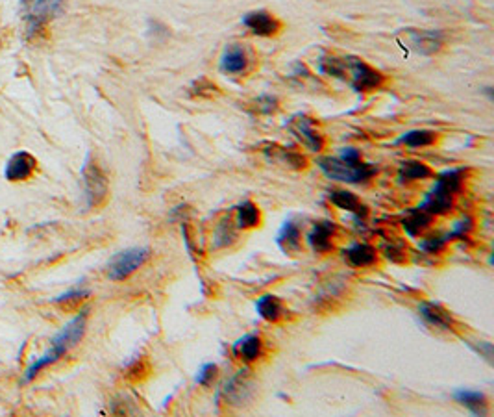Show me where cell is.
Masks as SVG:
<instances>
[{
	"label": "cell",
	"mask_w": 494,
	"mask_h": 417,
	"mask_svg": "<svg viewBox=\"0 0 494 417\" xmlns=\"http://www.w3.org/2000/svg\"><path fill=\"white\" fill-rule=\"evenodd\" d=\"M431 176H433L431 167L424 162H419V160H407L398 167V182L400 184H411V182L426 180Z\"/></svg>",
	"instance_id": "obj_20"
},
{
	"label": "cell",
	"mask_w": 494,
	"mask_h": 417,
	"mask_svg": "<svg viewBox=\"0 0 494 417\" xmlns=\"http://www.w3.org/2000/svg\"><path fill=\"white\" fill-rule=\"evenodd\" d=\"M472 227H474V225H472L471 217H465L461 219V221L453 222L452 230L444 236V240H446V243H450V241L453 240H465V237H467L472 232Z\"/></svg>",
	"instance_id": "obj_31"
},
{
	"label": "cell",
	"mask_w": 494,
	"mask_h": 417,
	"mask_svg": "<svg viewBox=\"0 0 494 417\" xmlns=\"http://www.w3.org/2000/svg\"><path fill=\"white\" fill-rule=\"evenodd\" d=\"M237 228L250 230V228L259 227L261 222V212H259L258 204L252 200H243L236 208V219H233Z\"/></svg>",
	"instance_id": "obj_22"
},
{
	"label": "cell",
	"mask_w": 494,
	"mask_h": 417,
	"mask_svg": "<svg viewBox=\"0 0 494 417\" xmlns=\"http://www.w3.org/2000/svg\"><path fill=\"white\" fill-rule=\"evenodd\" d=\"M236 222L231 217H224L217 222L215 232H213V247L215 249H222V247L231 245L236 241Z\"/></svg>",
	"instance_id": "obj_25"
},
{
	"label": "cell",
	"mask_w": 494,
	"mask_h": 417,
	"mask_svg": "<svg viewBox=\"0 0 494 417\" xmlns=\"http://www.w3.org/2000/svg\"><path fill=\"white\" fill-rule=\"evenodd\" d=\"M267 154H270L273 156V160H276L278 163H283L285 167H289V169H296V171H300V169H305L308 167V160H305L304 154L296 153V150H289V148H280L278 153H270V150H265Z\"/></svg>",
	"instance_id": "obj_28"
},
{
	"label": "cell",
	"mask_w": 494,
	"mask_h": 417,
	"mask_svg": "<svg viewBox=\"0 0 494 417\" xmlns=\"http://www.w3.org/2000/svg\"><path fill=\"white\" fill-rule=\"evenodd\" d=\"M278 245L285 252H298L302 247V232L295 221H285L278 232Z\"/></svg>",
	"instance_id": "obj_23"
},
{
	"label": "cell",
	"mask_w": 494,
	"mask_h": 417,
	"mask_svg": "<svg viewBox=\"0 0 494 417\" xmlns=\"http://www.w3.org/2000/svg\"><path fill=\"white\" fill-rule=\"evenodd\" d=\"M89 295H91L89 289H83V287H73V289H69V292H65L61 293V295L56 297L54 302H58V304H67V302L82 301V299H85V297Z\"/></svg>",
	"instance_id": "obj_33"
},
{
	"label": "cell",
	"mask_w": 494,
	"mask_h": 417,
	"mask_svg": "<svg viewBox=\"0 0 494 417\" xmlns=\"http://www.w3.org/2000/svg\"><path fill=\"white\" fill-rule=\"evenodd\" d=\"M407 41L421 54H435L443 46V36L430 30H407Z\"/></svg>",
	"instance_id": "obj_15"
},
{
	"label": "cell",
	"mask_w": 494,
	"mask_h": 417,
	"mask_svg": "<svg viewBox=\"0 0 494 417\" xmlns=\"http://www.w3.org/2000/svg\"><path fill=\"white\" fill-rule=\"evenodd\" d=\"M250 391H252V382H250L248 373H246V369H241L237 375H233L222 384V388L219 389V397H224L226 404L239 406V404H243V401L250 397Z\"/></svg>",
	"instance_id": "obj_10"
},
{
	"label": "cell",
	"mask_w": 494,
	"mask_h": 417,
	"mask_svg": "<svg viewBox=\"0 0 494 417\" xmlns=\"http://www.w3.org/2000/svg\"><path fill=\"white\" fill-rule=\"evenodd\" d=\"M231 351L239 360L252 364L263 356V339L259 334H246L231 345Z\"/></svg>",
	"instance_id": "obj_14"
},
{
	"label": "cell",
	"mask_w": 494,
	"mask_h": 417,
	"mask_svg": "<svg viewBox=\"0 0 494 417\" xmlns=\"http://www.w3.org/2000/svg\"><path fill=\"white\" fill-rule=\"evenodd\" d=\"M319 167L322 169V173L332 180L347 182V184H363V182H369L372 176L378 173L374 165L365 162L350 163L345 162L341 158H320Z\"/></svg>",
	"instance_id": "obj_4"
},
{
	"label": "cell",
	"mask_w": 494,
	"mask_h": 417,
	"mask_svg": "<svg viewBox=\"0 0 494 417\" xmlns=\"http://www.w3.org/2000/svg\"><path fill=\"white\" fill-rule=\"evenodd\" d=\"M431 222V215L430 213L422 212L421 208H415L409 212V215H407L406 219H404L402 227L404 230H406V234L409 237H415L419 236L424 228L430 227Z\"/></svg>",
	"instance_id": "obj_27"
},
{
	"label": "cell",
	"mask_w": 494,
	"mask_h": 417,
	"mask_svg": "<svg viewBox=\"0 0 494 417\" xmlns=\"http://www.w3.org/2000/svg\"><path fill=\"white\" fill-rule=\"evenodd\" d=\"M88 312L89 310H82L80 314L74 315L69 323L61 326L60 332L56 334L54 338L51 339V349L46 352H43L41 356L37 358V360H33L32 364L28 366V369L24 371L23 384L32 382L43 369L51 367L52 364H56L60 358H63L70 349L76 347V345L82 341L83 334H85V326H88Z\"/></svg>",
	"instance_id": "obj_1"
},
{
	"label": "cell",
	"mask_w": 494,
	"mask_h": 417,
	"mask_svg": "<svg viewBox=\"0 0 494 417\" xmlns=\"http://www.w3.org/2000/svg\"><path fill=\"white\" fill-rule=\"evenodd\" d=\"M453 398L474 416H487L489 413V401H487L485 393H481V391L458 389V391H453Z\"/></svg>",
	"instance_id": "obj_18"
},
{
	"label": "cell",
	"mask_w": 494,
	"mask_h": 417,
	"mask_svg": "<svg viewBox=\"0 0 494 417\" xmlns=\"http://www.w3.org/2000/svg\"><path fill=\"white\" fill-rule=\"evenodd\" d=\"M446 245H448V243H446L444 236H431L419 241V249L424 250L426 254H437V252H441Z\"/></svg>",
	"instance_id": "obj_32"
},
{
	"label": "cell",
	"mask_w": 494,
	"mask_h": 417,
	"mask_svg": "<svg viewBox=\"0 0 494 417\" xmlns=\"http://www.w3.org/2000/svg\"><path fill=\"white\" fill-rule=\"evenodd\" d=\"M328 197L332 200V204H335L339 210L350 212L354 217H365L367 212H369L365 204L361 202L356 195L347 190H332Z\"/></svg>",
	"instance_id": "obj_19"
},
{
	"label": "cell",
	"mask_w": 494,
	"mask_h": 417,
	"mask_svg": "<svg viewBox=\"0 0 494 417\" xmlns=\"http://www.w3.org/2000/svg\"><path fill=\"white\" fill-rule=\"evenodd\" d=\"M150 258V249L147 247H132L113 254L107 262L106 273L110 280H126L130 274H134L139 267H143Z\"/></svg>",
	"instance_id": "obj_5"
},
{
	"label": "cell",
	"mask_w": 494,
	"mask_h": 417,
	"mask_svg": "<svg viewBox=\"0 0 494 417\" xmlns=\"http://www.w3.org/2000/svg\"><path fill=\"white\" fill-rule=\"evenodd\" d=\"M243 24L254 36L259 37L278 36L280 30H282V23L270 11H267V9H256V11L243 15Z\"/></svg>",
	"instance_id": "obj_9"
},
{
	"label": "cell",
	"mask_w": 494,
	"mask_h": 417,
	"mask_svg": "<svg viewBox=\"0 0 494 417\" xmlns=\"http://www.w3.org/2000/svg\"><path fill=\"white\" fill-rule=\"evenodd\" d=\"M419 314H421L422 319L426 321L431 326H437V329L450 330L453 332L456 330V321H453L452 314H450L444 306H441L439 302L433 301H424L419 304Z\"/></svg>",
	"instance_id": "obj_13"
},
{
	"label": "cell",
	"mask_w": 494,
	"mask_h": 417,
	"mask_svg": "<svg viewBox=\"0 0 494 417\" xmlns=\"http://www.w3.org/2000/svg\"><path fill=\"white\" fill-rule=\"evenodd\" d=\"M468 345H471V349L472 351H476L480 356H483L485 358L487 361H493V343L490 341H476V343H472V341H467Z\"/></svg>",
	"instance_id": "obj_35"
},
{
	"label": "cell",
	"mask_w": 494,
	"mask_h": 417,
	"mask_svg": "<svg viewBox=\"0 0 494 417\" xmlns=\"http://www.w3.org/2000/svg\"><path fill=\"white\" fill-rule=\"evenodd\" d=\"M385 256H387L391 262H404L406 259V249H404L402 245H394V243H391V245H385Z\"/></svg>",
	"instance_id": "obj_36"
},
{
	"label": "cell",
	"mask_w": 494,
	"mask_h": 417,
	"mask_svg": "<svg viewBox=\"0 0 494 417\" xmlns=\"http://www.w3.org/2000/svg\"><path fill=\"white\" fill-rule=\"evenodd\" d=\"M215 375H217V366L215 364H204L202 367L199 369V373H196V384L199 386H209L211 384V380L215 379Z\"/></svg>",
	"instance_id": "obj_34"
},
{
	"label": "cell",
	"mask_w": 494,
	"mask_h": 417,
	"mask_svg": "<svg viewBox=\"0 0 494 417\" xmlns=\"http://www.w3.org/2000/svg\"><path fill=\"white\" fill-rule=\"evenodd\" d=\"M148 373H150V366H148V361L143 360V358H137V360H134L126 367V379L130 382H141V380L147 379Z\"/></svg>",
	"instance_id": "obj_30"
},
{
	"label": "cell",
	"mask_w": 494,
	"mask_h": 417,
	"mask_svg": "<svg viewBox=\"0 0 494 417\" xmlns=\"http://www.w3.org/2000/svg\"><path fill=\"white\" fill-rule=\"evenodd\" d=\"M289 130L313 153H320L324 148V143H326L324 135L317 130L311 117L298 113V115H295L289 120Z\"/></svg>",
	"instance_id": "obj_8"
},
{
	"label": "cell",
	"mask_w": 494,
	"mask_h": 417,
	"mask_svg": "<svg viewBox=\"0 0 494 417\" xmlns=\"http://www.w3.org/2000/svg\"><path fill=\"white\" fill-rule=\"evenodd\" d=\"M67 0H21L19 2V15L24 23V32L28 37H33L43 26L51 23L52 19L63 14Z\"/></svg>",
	"instance_id": "obj_3"
},
{
	"label": "cell",
	"mask_w": 494,
	"mask_h": 417,
	"mask_svg": "<svg viewBox=\"0 0 494 417\" xmlns=\"http://www.w3.org/2000/svg\"><path fill=\"white\" fill-rule=\"evenodd\" d=\"M342 252H345V259H347L352 267L356 269L370 267L378 259L376 249L372 245H369V243H354V245L342 250Z\"/></svg>",
	"instance_id": "obj_17"
},
{
	"label": "cell",
	"mask_w": 494,
	"mask_h": 417,
	"mask_svg": "<svg viewBox=\"0 0 494 417\" xmlns=\"http://www.w3.org/2000/svg\"><path fill=\"white\" fill-rule=\"evenodd\" d=\"M465 171L463 169H446L435 180L433 187L426 193L416 208L433 215H448L453 208V195H458L463 187Z\"/></svg>",
	"instance_id": "obj_2"
},
{
	"label": "cell",
	"mask_w": 494,
	"mask_h": 417,
	"mask_svg": "<svg viewBox=\"0 0 494 417\" xmlns=\"http://www.w3.org/2000/svg\"><path fill=\"white\" fill-rule=\"evenodd\" d=\"M256 312H258L259 317H263L268 323H278L283 317V314H285L280 299L276 295H270V293L268 295H261L256 301Z\"/></svg>",
	"instance_id": "obj_21"
},
{
	"label": "cell",
	"mask_w": 494,
	"mask_h": 417,
	"mask_svg": "<svg viewBox=\"0 0 494 417\" xmlns=\"http://www.w3.org/2000/svg\"><path fill=\"white\" fill-rule=\"evenodd\" d=\"M437 141V132L431 130H411L407 134L400 135L396 139V145H406V147L419 148V147H430Z\"/></svg>",
	"instance_id": "obj_26"
},
{
	"label": "cell",
	"mask_w": 494,
	"mask_h": 417,
	"mask_svg": "<svg viewBox=\"0 0 494 417\" xmlns=\"http://www.w3.org/2000/svg\"><path fill=\"white\" fill-rule=\"evenodd\" d=\"M333 236H335V225L332 221H317L308 232V245L317 254H326L333 249Z\"/></svg>",
	"instance_id": "obj_12"
},
{
	"label": "cell",
	"mask_w": 494,
	"mask_h": 417,
	"mask_svg": "<svg viewBox=\"0 0 494 417\" xmlns=\"http://www.w3.org/2000/svg\"><path fill=\"white\" fill-rule=\"evenodd\" d=\"M37 167V160L26 150H19L14 156L9 158L8 163H6L4 176L6 180L9 182H23L28 180L30 176L33 175Z\"/></svg>",
	"instance_id": "obj_11"
},
{
	"label": "cell",
	"mask_w": 494,
	"mask_h": 417,
	"mask_svg": "<svg viewBox=\"0 0 494 417\" xmlns=\"http://www.w3.org/2000/svg\"><path fill=\"white\" fill-rule=\"evenodd\" d=\"M83 200L88 208H98L107 197V178L100 167L93 162L91 158L85 160L82 167Z\"/></svg>",
	"instance_id": "obj_6"
},
{
	"label": "cell",
	"mask_w": 494,
	"mask_h": 417,
	"mask_svg": "<svg viewBox=\"0 0 494 417\" xmlns=\"http://www.w3.org/2000/svg\"><path fill=\"white\" fill-rule=\"evenodd\" d=\"M248 67V56L241 45H228L219 61V69L226 74H239Z\"/></svg>",
	"instance_id": "obj_16"
},
{
	"label": "cell",
	"mask_w": 494,
	"mask_h": 417,
	"mask_svg": "<svg viewBox=\"0 0 494 417\" xmlns=\"http://www.w3.org/2000/svg\"><path fill=\"white\" fill-rule=\"evenodd\" d=\"M339 158H341V160H345V162H350V163L361 162L359 150H357V148H354V147H345V148H342L341 154H339Z\"/></svg>",
	"instance_id": "obj_37"
},
{
	"label": "cell",
	"mask_w": 494,
	"mask_h": 417,
	"mask_svg": "<svg viewBox=\"0 0 494 417\" xmlns=\"http://www.w3.org/2000/svg\"><path fill=\"white\" fill-rule=\"evenodd\" d=\"M319 71L322 74H328L333 78L347 80L348 78V58H337V56H322L319 63Z\"/></svg>",
	"instance_id": "obj_24"
},
{
	"label": "cell",
	"mask_w": 494,
	"mask_h": 417,
	"mask_svg": "<svg viewBox=\"0 0 494 417\" xmlns=\"http://www.w3.org/2000/svg\"><path fill=\"white\" fill-rule=\"evenodd\" d=\"M348 82L357 93H370L385 83V76L363 60L348 58Z\"/></svg>",
	"instance_id": "obj_7"
},
{
	"label": "cell",
	"mask_w": 494,
	"mask_h": 417,
	"mask_svg": "<svg viewBox=\"0 0 494 417\" xmlns=\"http://www.w3.org/2000/svg\"><path fill=\"white\" fill-rule=\"evenodd\" d=\"M278 108H280L278 98L273 95H259L258 98L250 102V111L256 115H273L278 111Z\"/></svg>",
	"instance_id": "obj_29"
}]
</instances>
